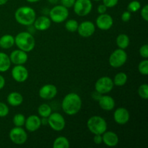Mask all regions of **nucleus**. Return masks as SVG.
Returning <instances> with one entry per match:
<instances>
[{
	"instance_id": "obj_32",
	"label": "nucleus",
	"mask_w": 148,
	"mask_h": 148,
	"mask_svg": "<svg viewBox=\"0 0 148 148\" xmlns=\"http://www.w3.org/2000/svg\"><path fill=\"white\" fill-rule=\"evenodd\" d=\"M138 94L141 98L147 100L148 98V85L145 83L140 85L138 88Z\"/></svg>"
},
{
	"instance_id": "obj_10",
	"label": "nucleus",
	"mask_w": 148,
	"mask_h": 148,
	"mask_svg": "<svg viewBox=\"0 0 148 148\" xmlns=\"http://www.w3.org/2000/svg\"><path fill=\"white\" fill-rule=\"evenodd\" d=\"M48 125L56 132H60L64 129L66 121L64 118L59 113H51L48 117Z\"/></svg>"
},
{
	"instance_id": "obj_34",
	"label": "nucleus",
	"mask_w": 148,
	"mask_h": 148,
	"mask_svg": "<svg viewBox=\"0 0 148 148\" xmlns=\"http://www.w3.org/2000/svg\"><path fill=\"white\" fill-rule=\"evenodd\" d=\"M140 55L144 59H148V45L145 44L140 49Z\"/></svg>"
},
{
	"instance_id": "obj_29",
	"label": "nucleus",
	"mask_w": 148,
	"mask_h": 148,
	"mask_svg": "<svg viewBox=\"0 0 148 148\" xmlns=\"http://www.w3.org/2000/svg\"><path fill=\"white\" fill-rule=\"evenodd\" d=\"M25 116L22 114H17L14 116L12 119L13 124L15 127H23L25 125Z\"/></svg>"
},
{
	"instance_id": "obj_39",
	"label": "nucleus",
	"mask_w": 148,
	"mask_h": 148,
	"mask_svg": "<svg viewBox=\"0 0 148 148\" xmlns=\"http://www.w3.org/2000/svg\"><path fill=\"white\" fill-rule=\"evenodd\" d=\"M107 9H108V8H107V7L105 5V4H99V5L98 6V8H97V11H98V12L100 14H104V13L106 12Z\"/></svg>"
},
{
	"instance_id": "obj_40",
	"label": "nucleus",
	"mask_w": 148,
	"mask_h": 148,
	"mask_svg": "<svg viewBox=\"0 0 148 148\" xmlns=\"http://www.w3.org/2000/svg\"><path fill=\"white\" fill-rule=\"evenodd\" d=\"M93 142L96 145H101L103 143L102 134H94Z\"/></svg>"
},
{
	"instance_id": "obj_27",
	"label": "nucleus",
	"mask_w": 148,
	"mask_h": 148,
	"mask_svg": "<svg viewBox=\"0 0 148 148\" xmlns=\"http://www.w3.org/2000/svg\"><path fill=\"white\" fill-rule=\"evenodd\" d=\"M38 113L41 117H49L52 113V109L50 106L47 103H43L38 108Z\"/></svg>"
},
{
	"instance_id": "obj_28",
	"label": "nucleus",
	"mask_w": 148,
	"mask_h": 148,
	"mask_svg": "<svg viewBox=\"0 0 148 148\" xmlns=\"http://www.w3.org/2000/svg\"><path fill=\"white\" fill-rule=\"evenodd\" d=\"M78 25H79V23L76 20L70 19V20H68L65 23V28L70 33H75L77 30Z\"/></svg>"
},
{
	"instance_id": "obj_16",
	"label": "nucleus",
	"mask_w": 148,
	"mask_h": 148,
	"mask_svg": "<svg viewBox=\"0 0 148 148\" xmlns=\"http://www.w3.org/2000/svg\"><path fill=\"white\" fill-rule=\"evenodd\" d=\"M9 56L11 63L14 64V65H23L27 62L28 59L27 52L20 49L13 51Z\"/></svg>"
},
{
	"instance_id": "obj_11",
	"label": "nucleus",
	"mask_w": 148,
	"mask_h": 148,
	"mask_svg": "<svg viewBox=\"0 0 148 148\" xmlns=\"http://www.w3.org/2000/svg\"><path fill=\"white\" fill-rule=\"evenodd\" d=\"M13 79L17 82H24L29 76L28 70L23 65H15L11 71Z\"/></svg>"
},
{
	"instance_id": "obj_26",
	"label": "nucleus",
	"mask_w": 148,
	"mask_h": 148,
	"mask_svg": "<svg viewBox=\"0 0 148 148\" xmlns=\"http://www.w3.org/2000/svg\"><path fill=\"white\" fill-rule=\"evenodd\" d=\"M127 79H128V77H127V74L121 72L115 75L114 79H113V82H114V85L116 86L122 87L127 83Z\"/></svg>"
},
{
	"instance_id": "obj_1",
	"label": "nucleus",
	"mask_w": 148,
	"mask_h": 148,
	"mask_svg": "<svg viewBox=\"0 0 148 148\" xmlns=\"http://www.w3.org/2000/svg\"><path fill=\"white\" fill-rule=\"evenodd\" d=\"M82 102L80 96L76 92H69L64 96L62 102L64 112L69 116L77 114L82 108Z\"/></svg>"
},
{
	"instance_id": "obj_2",
	"label": "nucleus",
	"mask_w": 148,
	"mask_h": 148,
	"mask_svg": "<svg viewBox=\"0 0 148 148\" xmlns=\"http://www.w3.org/2000/svg\"><path fill=\"white\" fill-rule=\"evenodd\" d=\"M14 18L22 25H32L36 18V11L28 6H23L17 9L14 12Z\"/></svg>"
},
{
	"instance_id": "obj_14",
	"label": "nucleus",
	"mask_w": 148,
	"mask_h": 148,
	"mask_svg": "<svg viewBox=\"0 0 148 148\" xmlns=\"http://www.w3.org/2000/svg\"><path fill=\"white\" fill-rule=\"evenodd\" d=\"M57 88L52 84H46L42 86L38 91V95L42 99L51 100L57 95Z\"/></svg>"
},
{
	"instance_id": "obj_33",
	"label": "nucleus",
	"mask_w": 148,
	"mask_h": 148,
	"mask_svg": "<svg viewBox=\"0 0 148 148\" xmlns=\"http://www.w3.org/2000/svg\"><path fill=\"white\" fill-rule=\"evenodd\" d=\"M10 113L8 106L3 102H0V117H5Z\"/></svg>"
},
{
	"instance_id": "obj_21",
	"label": "nucleus",
	"mask_w": 148,
	"mask_h": 148,
	"mask_svg": "<svg viewBox=\"0 0 148 148\" xmlns=\"http://www.w3.org/2000/svg\"><path fill=\"white\" fill-rule=\"evenodd\" d=\"M7 101L12 106H19L23 102V97L20 92H12L7 95Z\"/></svg>"
},
{
	"instance_id": "obj_8",
	"label": "nucleus",
	"mask_w": 148,
	"mask_h": 148,
	"mask_svg": "<svg viewBox=\"0 0 148 148\" xmlns=\"http://www.w3.org/2000/svg\"><path fill=\"white\" fill-rule=\"evenodd\" d=\"M10 140L14 144L21 145L25 144L27 140V134L25 130L21 127H14L9 133Z\"/></svg>"
},
{
	"instance_id": "obj_42",
	"label": "nucleus",
	"mask_w": 148,
	"mask_h": 148,
	"mask_svg": "<svg viewBox=\"0 0 148 148\" xmlns=\"http://www.w3.org/2000/svg\"><path fill=\"white\" fill-rule=\"evenodd\" d=\"M40 122H41V125H43V126L48 125L47 117H42V119H40Z\"/></svg>"
},
{
	"instance_id": "obj_19",
	"label": "nucleus",
	"mask_w": 148,
	"mask_h": 148,
	"mask_svg": "<svg viewBox=\"0 0 148 148\" xmlns=\"http://www.w3.org/2000/svg\"><path fill=\"white\" fill-rule=\"evenodd\" d=\"M103 143L108 147H115L119 144V136L115 132L111 131H106L102 134Z\"/></svg>"
},
{
	"instance_id": "obj_7",
	"label": "nucleus",
	"mask_w": 148,
	"mask_h": 148,
	"mask_svg": "<svg viewBox=\"0 0 148 148\" xmlns=\"http://www.w3.org/2000/svg\"><path fill=\"white\" fill-rule=\"evenodd\" d=\"M114 82L111 77L107 76L98 79L95 84V90L101 95H104L111 92L114 88Z\"/></svg>"
},
{
	"instance_id": "obj_45",
	"label": "nucleus",
	"mask_w": 148,
	"mask_h": 148,
	"mask_svg": "<svg viewBox=\"0 0 148 148\" xmlns=\"http://www.w3.org/2000/svg\"><path fill=\"white\" fill-rule=\"evenodd\" d=\"M25 1H27V2L29 3H36V2H38V1H39L40 0H25Z\"/></svg>"
},
{
	"instance_id": "obj_36",
	"label": "nucleus",
	"mask_w": 148,
	"mask_h": 148,
	"mask_svg": "<svg viewBox=\"0 0 148 148\" xmlns=\"http://www.w3.org/2000/svg\"><path fill=\"white\" fill-rule=\"evenodd\" d=\"M140 14H141V17H143V20H144L145 21L147 22L148 21V5L147 4H145V5L141 9Z\"/></svg>"
},
{
	"instance_id": "obj_30",
	"label": "nucleus",
	"mask_w": 148,
	"mask_h": 148,
	"mask_svg": "<svg viewBox=\"0 0 148 148\" xmlns=\"http://www.w3.org/2000/svg\"><path fill=\"white\" fill-rule=\"evenodd\" d=\"M141 9V3L137 0H133L129 3L127 6V10L130 12H137Z\"/></svg>"
},
{
	"instance_id": "obj_12",
	"label": "nucleus",
	"mask_w": 148,
	"mask_h": 148,
	"mask_svg": "<svg viewBox=\"0 0 148 148\" xmlns=\"http://www.w3.org/2000/svg\"><path fill=\"white\" fill-rule=\"evenodd\" d=\"M77 31L81 37L89 38L95 33V25L92 22L88 21V20L84 21L79 24Z\"/></svg>"
},
{
	"instance_id": "obj_25",
	"label": "nucleus",
	"mask_w": 148,
	"mask_h": 148,
	"mask_svg": "<svg viewBox=\"0 0 148 148\" xmlns=\"http://www.w3.org/2000/svg\"><path fill=\"white\" fill-rule=\"evenodd\" d=\"M70 143L69 140L64 136L58 137L54 140L53 143V148H69Z\"/></svg>"
},
{
	"instance_id": "obj_38",
	"label": "nucleus",
	"mask_w": 148,
	"mask_h": 148,
	"mask_svg": "<svg viewBox=\"0 0 148 148\" xmlns=\"http://www.w3.org/2000/svg\"><path fill=\"white\" fill-rule=\"evenodd\" d=\"M131 17H132L131 12L127 10V11L124 12L122 13L121 18V20H122L123 22H124V23H127V22L130 21V19H131Z\"/></svg>"
},
{
	"instance_id": "obj_17",
	"label": "nucleus",
	"mask_w": 148,
	"mask_h": 148,
	"mask_svg": "<svg viewBox=\"0 0 148 148\" xmlns=\"http://www.w3.org/2000/svg\"><path fill=\"white\" fill-rule=\"evenodd\" d=\"M25 127L27 131L30 132H34L37 131L41 126L40 118L38 116L30 115L25 119Z\"/></svg>"
},
{
	"instance_id": "obj_22",
	"label": "nucleus",
	"mask_w": 148,
	"mask_h": 148,
	"mask_svg": "<svg viewBox=\"0 0 148 148\" xmlns=\"http://www.w3.org/2000/svg\"><path fill=\"white\" fill-rule=\"evenodd\" d=\"M14 45V37L12 35L5 34L0 38V47L3 49H11Z\"/></svg>"
},
{
	"instance_id": "obj_18",
	"label": "nucleus",
	"mask_w": 148,
	"mask_h": 148,
	"mask_svg": "<svg viewBox=\"0 0 148 148\" xmlns=\"http://www.w3.org/2000/svg\"><path fill=\"white\" fill-rule=\"evenodd\" d=\"M33 25L36 30L39 31H44L50 28L51 25V20L47 16L41 15L39 16L38 17H36Z\"/></svg>"
},
{
	"instance_id": "obj_3",
	"label": "nucleus",
	"mask_w": 148,
	"mask_h": 148,
	"mask_svg": "<svg viewBox=\"0 0 148 148\" xmlns=\"http://www.w3.org/2000/svg\"><path fill=\"white\" fill-rule=\"evenodd\" d=\"M14 44H16L19 49L28 53L34 49L36 40L32 33L23 31L19 33L14 37Z\"/></svg>"
},
{
	"instance_id": "obj_43",
	"label": "nucleus",
	"mask_w": 148,
	"mask_h": 148,
	"mask_svg": "<svg viewBox=\"0 0 148 148\" xmlns=\"http://www.w3.org/2000/svg\"><path fill=\"white\" fill-rule=\"evenodd\" d=\"M47 1L51 4H57L58 1H59V0H47Z\"/></svg>"
},
{
	"instance_id": "obj_44",
	"label": "nucleus",
	"mask_w": 148,
	"mask_h": 148,
	"mask_svg": "<svg viewBox=\"0 0 148 148\" xmlns=\"http://www.w3.org/2000/svg\"><path fill=\"white\" fill-rule=\"evenodd\" d=\"M8 1L9 0H0V6L4 5V4L8 2Z\"/></svg>"
},
{
	"instance_id": "obj_6",
	"label": "nucleus",
	"mask_w": 148,
	"mask_h": 148,
	"mask_svg": "<svg viewBox=\"0 0 148 148\" xmlns=\"http://www.w3.org/2000/svg\"><path fill=\"white\" fill-rule=\"evenodd\" d=\"M127 58L128 56L125 50L117 49L110 55L108 62H109L110 66L116 69V68L122 66L127 62Z\"/></svg>"
},
{
	"instance_id": "obj_23",
	"label": "nucleus",
	"mask_w": 148,
	"mask_h": 148,
	"mask_svg": "<svg viewBox=\"0 0 148 148\" xmlns=\"http://www.w3.org/2000/svg\"><path fill=\"white\" fill-rule=\"evenodd\" d=\"M11 64L10 56L4 52H0V72H7L11 66Z\"/></svg>"
},
{
	"instance_id": "obj_5",
	"label": "nucleus",
	"mask_w": 148,
	"mask_h": 148,
	"mask_svg": "<svg viewBox=\"0 0 148 148\" xmlns=\"http://www.w3.org/2000/svg\"><path fill=\"white\" fill-rule=\"evenodd\" d=\"M49 18L55 23H62L66 21L69 17V10L67 8L60 5H55L49 11Z\"/></svg>"
},
{
	"instance_id": "obj_35",
	"label": "nucleus",
	"mask_w": 148,
	"mask_h": 148,
	"mask_svg": "<svg viewBox=\"0 0 148 148\" xmlns=\"http://www.w3.org/2000/svg\"><path fill=\"white\" fill-rule=\"evenodd\" d=\"M103 4H105L107 8H112L117 5L119 0H102Z\"/></svg>"
},
{
	"instance_id": "obj_9",
	"label": "nucleus",
	"mask_w": 148,
	"mask_h": 148,
	"mask_svg": "<svg viewBox=\"0 0 148 148\" xmlns=\"http://www.w3.org/2000/svg\"><path fill=\"white\" fill-rule=\"evenodd\" d=\"M73 8L77 15L85 17L88 15L92 11V3L91 0H75Z\"/></svg>"
},
{
	"instance_id": "obj_37",
	"label": "nucleus",
	"mask_w": 148,
	"mask_h": 148,
	"mask_svg": "<svg viewBox=\"0 0 148 148\" xmlns=\"http://www.w3.org/2000/svg\"><path fill=\"white\" fill-rule=\"evenodd\" d=\"M60 2L62 6L69 9L71 8V7H73L75 0H60Z\"/></svg>"
},
{
	"instance_id": "obj_46",
	"label": "nucleus",
	"mask_w": 148,
	"mask_h": 148,
	"mask_svg": "<svg viewBox=\"0 0 148 148\" xmlns=\"http://www.w3.org/2000/svg\"><path fill=\"white\" fill-rule=\"evenodd\" d=\"M93 1H101V0H93Z\"/></svg>"
},
{
	"instance_id": "obj_31",
	"label": "nucleus",
	"mask_w": 148,
	"mask_h": 148,
	"mask_svg": "<svg viewBox=\"0 0 148 148\" xmlns=\"http://www.w3.org/2000/svg\"><path fill=\"white\" fill-rule=\"evenodd\" d=\"M138 70L141 75L147 76L148 75V60L147 59H145L142 62H140L138 65Z\"/></svg>"
},
{
	"instance_id": "obj_15",
	"label": "nucleus",
	"mask_w": 148,
	"mask_h": 148,
	"mask_svg": "<svg viewBox=\"0 0 148 148\" xmlns=\"http://www.w3.org/2000/svg\"><path fill=\"white\" fill-rule=\"evenodd\" d=\"M130 119V114L128 110L124 107L116 108L114 113V119L116 124L119 125H124Z\"/></svg>"
},
{
	"instance_id": "obj_4",
	"label": "nucleus",
	"mask_w": 148,
	"mask_h": 148,
	"mask_svg": "<svg viewBox=\"0 0 148 148\" xmlns=\"http://www.w3.org/2000/svg\"><path fill=\"white\" fill-rule=\"evenodd\" d=\"M88 130L93 134H103L107 130V122L100 116H93L87 121Z\"/></svg>"
},
{
	"instance_id": "obj_41",
	"label": "nucleus",
	"mask_w": 148,
	"mask_h": 148,
	"mask_svg": "<svg viewBox=\"0 0 148 148\" xmlns=\"http://www.w3.org/2000/svg\"><path fill=\"white\" fill-rule=\"evenodd\" d=\"M5 79H4V77L2 75H0V90L1 89L4 88V87L5 86Z\"/></svg>"
},
{
	"instance_id": "obj_20",
	"label": "nucleus",
	"mask_w": 148,
	"mask_h": 148,
	"mask_svg": "<svg viewBox=\"0 0 148 148\" xmlns=\"http://www.w3.org/2000/svg\"><path fill=\"white\" fill-rule=\"evenodd\" d=\"M98 104L101 109L104 111H112L115 108V101L114 98L109 95H101L98 99Z\"/></svg>"
},
{
	"instance_id": "obj_24",
	"label": "nucleus",
	"mask_w": 148,
	"mask_h": 148,
	"mask_svg": "<svg viewBox=\"0 0 148 148\" xmlns=\"http://www.w3.org/2000/svg\"><path fill=\"white\" fill-rule=\"evenodd\" d=\"M116 42V45L119 49L125 50L130 46V39L127 35L122 33V34H119L117 36Z\"/></svg>"
},
{
	"instance_id": "obj_13",
	"label": "nucleus",
	"mask_w": 148,
	"mask_h": 148,
	"mask_svg": "<svg viewBox=\"0 0 148 148\" xmlns=\"http://www.w3.org/2000/svg\"><path fill=\"white\" fill-rule=\"evenodd\" d=\"M96 26L102 30H108L112 27L114 25V19L110 14L104 13L98 16L95 20Z\"/></svg>"
}]
</instances>
